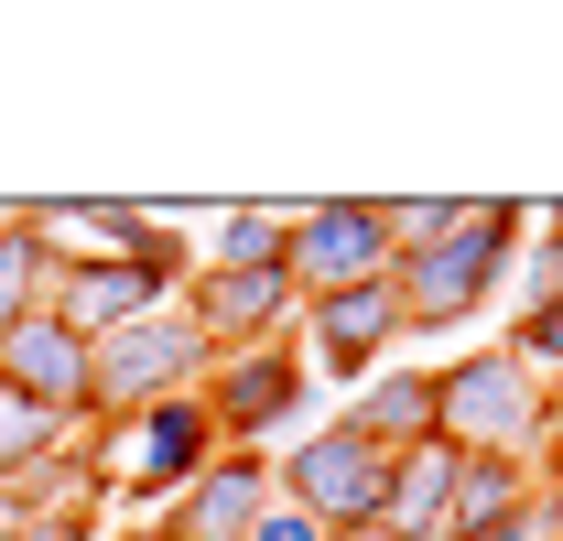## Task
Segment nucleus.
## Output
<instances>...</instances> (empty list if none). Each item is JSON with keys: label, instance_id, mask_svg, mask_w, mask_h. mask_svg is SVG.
I'll return each instance as SVG.
<instances>
[{"label": "nucleus", "instance_id": "1", "mask_svg": "<svg viewBox=\"0 0 563 541\" xmlns=\"http://www.w3.org/2000/svg\"><path fill=\"white\" fill-rule=\"evenodd\" d=\"M498 239H509V217H498V206H488V217H466V228L444 239V261L422 270V303H433V314H455V303L498 270Z\"/></svg>", "mask_w": 563, "mask_h": 541}, {"label": "nucleus", "instance_id": "2", "mask_svg": "<svg viewBox=\"0 0 563 541\" xmlns=\"http://www.w3.org/2000/svg\"><path fill=\"white\" fill-rule=\"evenodd\" d=\"M390 239V217H357V206H336V217H314L303 228V261L325 270V281H347V270H368V250Z\"/></svg>", "mask_w": 563, "mask_h": 541}, {"label": "nucleus", "instance_id": "3", "mask_svg": "<svg viewBox=\"0 0 563 541\" xmlns=\"http://www.w3.org/2000/svg\"><path fill=\"white\" fill-rule=\"evenodd\" d=\"M368 455H379V444H368V433H336V444H314V455H303V487H325V498H368Z\"/></svg>", "mask_w": 563, "mask_h": 541}, {"label": "nucleus", "instance_id": "4", "mask_svg": "<svg viewBox=\"0 0 563 541\" xmlns=\"http://www.w3.org/2000/svg\"><path fill=\"white\" fill-rule=\"evenodd\" d=\"M444 411H466V433H509V411H520V379L509 368H477V379H455Z\"/></svg>", "mask_w": 563, "mask_h": 541}, {"label": "nucleus", "instance_id": "5", "mask_svg": "<svg viewBox=\"0 0 563 541\" xmlns=\"http://www.w3.org/2000/svg\"><path fill=\"white\" fill-rule=\"evenodd\" d=\"M379 314H390V292H379V281H368V292H336V314H325V357H368Z\"/></svg>", "mask_w": 563, "mask_h": 541}, {"label": "nucleus", "instance_id": "6", "mask_svg": "<svg viewBox=\"0 0 563 541\" xmlns=\"http://www.w3.org/2000/svg\"><path fill=\"white\" fill-rule=\"evenodd\" d=\"M11 357H22V379H55V390L76 379V346L55 336V325H22V346H11Z\"/></svg>", "mask_w": 563, "mask_h": 541}, {"label": "nucleus", "instance_id": "7", "mask_svg": "<svg viewBox=\"0 0 563 541\" xmlns=\"http://www.w3.org/2000/svg\"><path fill=\"white\" fill-rule=\"evenodd\" d=\"M217 261H239V270H250V261H272V228H261V217H239V228H228V250H217Z\"/></svg>", "mask_w": 563, "mask_h": 541}, {"label": "nucleus", "instance_id": "8", "mask_svg": "<svg viewBox=\"0 0 563 541\" xmlns=\"http://www.w3.org/2000/svg\"><path fill=\"white\" fill-rule=\"evenodd\" d=\"M22 444H33V422H22V401H11V390H0V455H22Z\"/></svg>", "mask_w": 563, "mask_h": 541}, {"label": "nucleus", "instance_id": "9", "mask_svg": "<svg viewBox=\"0 0 563 541\" xmlns=\"http://www.w3.org/2000/svg\"><path fill=\"white\" fill-rule=\"evenodd\" d=\"M261 541H314V531H303V520H261Z\"/></svg>", "mask_w": 563, "mask_h": 541}]
</instances>
